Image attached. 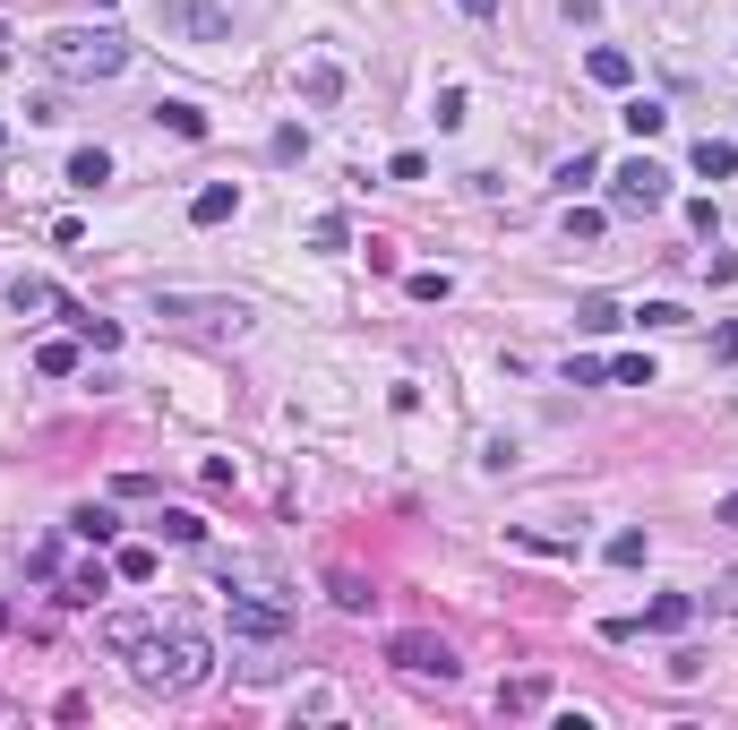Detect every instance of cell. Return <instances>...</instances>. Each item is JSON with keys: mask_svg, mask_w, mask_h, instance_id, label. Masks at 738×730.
Returning <instances> with one entry per match:
<instances>
[{"mask_svg": "<svg viewBox=\"0 0 738 730\" xmlns=\"http://www.w3.org/2000/svg\"><path fill=\"white\" fill-rule=\"evenodd\" d=\"M43 69H52V78H78V87L121 78L129 69V34L121 27H61V34H43Z\"/></svg>", "mask_w": 738, "mask_h": 730, "instance_id": "1", "label": "cell"}, {"mask_svg": "<svg viewBox=\"0 0 738 730\" xmlns=\"http://www.w3.org/2000/svg\"><path fill=\"white\" fill-rule=\"evenodd\" d=\"M138 653H146V662H138V679H146V688H206V670H215V645H206L198 628L146 636Z\"/></svg>", "mask_w": 738, "mask_h": 730, "instance_id": "2", "label": "cell"}, {"mask_svg": "<svg viewBox=\"0 0 738 730\" xmlns=\"http://www.w3.org/2000/svg\"><path fill=\"white\" fill-rule=\"evenodd\" d=\"M661 199H670V172L653 164V155H627V164L610 172V206L618 215H653Z\"/></svg>", "mask_w": 738, "mask_h": 730, "instance_id": "3", "label": "cell"}, {"mask_svg": "<svg viewBox=\"0 0 738 730\" xmlns=\"http://www.w3.org/2000/svg\"><path fill=\"white\" fill-rule=\"evenodd\" d=\"M386 662L413 670V679H455V645L429 628H404V636H386Z\"/></svg>", "mask_w": 738, "mask_h": 730, "instance_id": "4", "label": "cell"}, {"mask_svg": "<svg viewBox=\"0 0 738 730\" xmlns=\"http://www.w3.org/2000/svg\"><path fill=\"white\" fill-rule=\"evenodd\" d=\"M155 310H163V318H181V327H206V335H241V327H250V310H241V301H198V293H163Z\"/></svg>", "mask_w": 738, "mask_h": 730, "instance_id": "5", "label": "cell"}, {"mask_svg": "<svg viewBox=\"0 0 738 730\" xmlns=\"http://www.w3.org/2000/svg\"><path fill=\"white\" fill-rule=\"evenodd\" d=\"M163 27H172V34H190V43H232L224 0H163Z\"/></svg>", "mask_w": 738, "mask_h": 730, "instance_id": "6", "label": "cell"}, {"mask_svg": "<svg viewBox=\"0 0 738 730\" xmlns=\"http://www.w3.org/2000/svg\"><path fill=\"white\" fill-rule=\"evenodd\" d=\"M9 310L18 318H69V301H61L52 275H9Z\"/></svg>", "mask_w": 738, "mask_h": 730, "instance_id": "7", "label": "cell"}, {"mask_svg": "<svg viewBox=\"0 0 738 730\" xmlns=\"http://www.w3.org/2000/svg\"><path fill=\"white\" fill-rule=\"evenodd\" d=\"M232 215H241V190H232V181H206L190 199V224H232Z\"/></svg>", "mask_w": 738, "mask_h": 730, "instance_id": "8", "label": "cell"}, {"mask_svg": "<svg viewBox=\"0 0 738 730\" xmlns=\"http://www.w3.org/2000/svg\"><path fill=\"white\" fill-rule=\"evenodd\" d=\"M542 704H549V679H542V670H524V679L498 688V713H542Z\"/></svg>", "mask_w": 738, "mask_h": 730, "instance_id": "9", "label": "cell"}, {"mask_svg": "<svg viewBox=\"0 0 738 730\" xmlns=\"http://www.w3.org/2000/svg\"><path fill=\"white\" fill-rule=\"evenodd\" d=\"M146 636H155V619H138V610H112V619H103V645H112V653H138Z\"/></svg>", "mask_w": 738, "mask_h": 730, "instance_id": "10", "label": "cell"}, {"mask_svg": "<svg viewBox=\"0 0 738 730\" xmlns=\"http://www.w3.org/2000/svg\"><path fill=\"white\" fill-rule=\"evenodd\" d=\"M687 619H696V601H687V594H661L653 610H644V628H653V636H678Z\"/></svg>", "mask_w": 738, "mask_h": 730, "instance_id": "11", "label": "cell"}, {"mask_svg": "<svg viewBox=\"0 0 738 730\" xmlns=\"http://www.w3.org/2000/svg\"><path fill=\"white\" fill-rule=\"evenodd\" d=\"M301 95L319 103V112H326V103H344V69H335V61H310V78H301Z\"/></svg>", "mask_w": 738, "mask_h": 730, "instance_id": "12", "label": "cell"}, {"mask_svg": "<svg viewBox=\"0 0 738 730\" xmlns=\"http://www.w3.org/2000/svg\"><path fill=\"white\" fill-rule=\"evenodd\" d=\"M687 164L705 172V181H721V172H738V146H730V138H696V155H687Z\"/></svg>", "mask_w": 738, "mask_h": 730, "instance_id": "13", "label": "cell"}, {"mask_svg": "<svg viewBox=\"0 0 738 730\" xmlns=\"http://www.w3.org/2000/svg\"><path fill=\"white\" fill-rule=\"evenodd\" d=\"M69 181H78V190H103V181H112V155H103V146H78V155H69Z\"/></svg>", "mask_w": 738, "mask_h": 730, "instance_id": "14", "label": "cell"}, {"mask_svg": "<svg viewBox=\"0 0 738 730\" xmlns=\"http://www.w3.org/2000/svg\"><path fill=\"white\" fill-rule=\"evenodd\" d=\"M95 594H112V567H69L61 601H95Z\"/></svg>", "mask_w": 738, "mask_h": 730, "instance_id": "15", "label": "cell"}, {"mask_svg": "<svg viewBox=\"0 0 738 730\" xmlns=\"http://www.w3.org/2000/svg\"><path fill=\"white\" fill-rule=\"evenodd\" d=\"M326 594H335V610H370V601H378V594L353 576V567H335V576H326Z\"/></svg>", "mask_w": 738, "mask_h": 730, "instance_id": "16", "label": "cell"}, {"mask_svg": "<svg viewBox=\"0 0 738 730\" xmlns=\"http://www.w3.org/2000/svg\"><path fill=\"white\" fill-rule=\"evenodd\" d=\"M618 121H627V130H636V138H661V130H670V112H661V103H653V95H636V103H627V112H618Z\"/></svg>", "mask_w": 738, "mask_h": 730, "instance_id": "17", "label": "cell"}, {"mask_svg": "<svg viewBox=\"0 0 738 730\" xmlns=\"http://www.w3.org/2000/svg\"><path fill=\"white\" fill-rule=\"evenodd\" d=\"M584 69H593V87H627V78H636V61H627V52H610V43H601Z\"/></svg>", "mask_w": 738, "mask_h": 730, "instance_id": "18", "label": "cell"}, {"mask_svg": "<svg viewBox=\"0 0 738 730\" xmlns=\"http://www.w3.org/2000/svg\"><path fill=\"white\" fill-rule=\"evenodd\" d=\"M155 121L172 138H206V112H198V103H155Z\"/></svg>", "mask_w": 738, "mask_h": 730, "instance_id": "19", "label": "cell"}, {"mask_svg": "<svg viewBox=\"0 0 738 730\" xmlns=\"http://www.w3.org/2000/svg\"><path fill=\"white\" fill-rule=\"evenodd\" d=\"M34 369H43V378H69V369H78V344H69V335L34 344Z\"/></svg>", "mask_w": 738, "mask_h": 730, "instance_id": "20", "label": "cell"}, {"mask_svg": "<svg viewBox=\"0 0 738 730\" xmlns=\"http://www.w3.org/2000/svg\"><path fill=\"white\" fill-rule=\"evenodd\" d=\"M155 525H163V541H181V550H198V541H206V525H198L190 507H163Z\"/></svg>", "mask_w": 738, "mask_h": 730, "instance_id": "21", "label": "cell"}, {"mask_svg": "<svg viewBox=\"0 0 738 730\" xmlns=\"http://www.w3.org/2000/svg\"><path fill=\"white\" fill-rule=\"evenodd\" d=\"M576 327H584V335H610V327H618V301H610V293L576 301Z\"/></svg>", "mask_w": 738, "mask_h": 730, "instance_id": "22", "label": "cell"}, {"mask_svg": "<svg viewBox=\"0 0 738 730\" xmlns=\"http://www.w3.org/2000/svg\"><path fill=\"white\" fill-rule=\"evenodd\" d=\"M404 293H413V301H447L455 275H447V266H421V275H404Z\"/></svg>", "mask_w": 738, "mask_h": 730, "instance_id": "23", "label": "cell"}, {"mask_svg": "<svg viewBox=\"0 0 738 730\" xmlns=\"http://www.w3.org/2000/svg\"><path fill=\"white\" fill-rule=\"evenodd\" d=\"M69 318H78V335H87L95 353H112V344H121V327H112V318H95V310H69Z\"/></svg>", "mask_w": 738, "mask_h": 730, "instance_id": "24", "label": "cell"}, {"mask_svg": "<svg viewBox=\"0 0 738 730\" xmlns=\"http://www.w3.org/2000/svg\"><path fill=\"white\" fill-rule=\"evenodd\" d=\"M593 172H601V155H584V146H576V155H567V164H558V190H567V199H576V190H584V181H593Z\"/></svg>", "mask_w": 738, "mask_h": 730, "instance_id": "25", "label": "cell"}, {"mask_svg": "<svg viewBox=\"0 0 738 730\" xmlns=\"http://www.w3.org/2000/svg\"><path fill=\"white\" fill-rule=\"evenodd\" d=\"M112 576H129V585H146V576H155V550H138V541H129L121 559H112Z\"/></svg>", "mask_w": 738, "mask_h": 730, "instance_id": "26", "label": "cell"}, {"mask_svg": "<svg viewBox=\"0 0 738 730\" xmlns=\"http://www.w3.org/2000/svg\"><path fill=\"white\" fill-rule=\"evenodd\" d=\"M69 525L87 533V541H112V533H121V525H112V507H78V516H69Z\"/></svg>", "mask_w": 738, "mask_h": 730, "instance_id": "27", "label": "cell"}, {"mask_svg": "<svg viewBox=\"0 0 738 730\" xmlns=\"http://www.w3.org/2000/svg\"><path fill=\"white\" fill-rule=\"evenodd\" d=\"M610 378H618V387H653V362H644V353H618Z\"/></svg>", "mask_w": 738, "mask_h": 730, "instance_id": "28", "label": "cell"}, {"mask_svg": "<svg viewBox=\"0 0 738 730\" xmlns=\"http://www.w3.org/2000/svg\"><path fill=\"white\" fill-rule=\"evenodd\" d=\"M644 550H653L644 533H610V567H644Z\"/></svg>", "mask_w": 738, "mask_h": 730, "instance_id": "29", "label": "cell"}, {"mask_svg": "<svg viewBox=\"0 0 738 730\" xmlns=\"http://www.w3.org/2000/svg\"><path fill=\"white\" fill-rule=\"evenodd\" d=\"M636 327H687V310H678V301H644Z\"/></svg>", "mask_w": 738, "mask_h": 730, "instance_id": "30", "label": "cell"}, {"mask_svg": "<svg viewBox=\"0 0 738 730\" xmlns=\"http://www.w3.org/2000/svg\"><path fill=\"white\" fill-rule=\"evenodd\" d=\"M567 241H601V206H567Z\"/></svg>", "mask_w": 738, "mask_h": 730, "instance_id": "31", "label": "cell"}, {"mask_svg": "<svg viewBox=\"0 0 738 730\" xmlns=\"http://www.w3.org/2000/svg\"><path fill=\"white\" fill-rule=\"evenodd\" d=\"M310 241H319V250H344V241H353V224H344V215H319V224H310Z\"/></svg>", "mask_w": 738, "mask_h": 730, "instance_id": "32", "label": "cell"}, {"mask_svg": "<svg viewBox=\"0 0 738 730\" xmlns=\"http://www.w3.org/2000/svg\"><path fill=\"white\" fill-rule=\"evenodd\" d=\"M712 362H738V318H721V327H712Z\"/></svg>", "mask_w": 738, "mask_h": 730, "instance_id": "33", "label": "cell"}, {"mask_svg": "<svg viewBox=\"0 0 738 730\" xmlns=\"http://www.w3.org/2000/svg\"><path fill=\"white\" fill-rule=\"evenodd\" d=\"M455 9H464V18H498V0H455Z\"/></svg>", "mask_w": 738, "mask_h": 730, "instance_id": "34", "label": "cell"}, {"mask_svg": "<svg viewBox=\"0 0 738 730\" xmlns=\"http://www.w3.org/2000/svg\"><path fill=\"white\" fill-rule=\"evenodd\" d=\"M712 525H738V498H721V507H712Z\"/></svg>", "mask_w": 738, "mask_h": 730, "instance_id": "35", "label": "cell"}, {"mask_svg": "<svg viewBox=\"0 0 738 730\" xmlns=\"http://www.w3.org/2000/svg\"><path fill=\"white\" fill-rule=\"evenodd\" d=\"M9 61H18V52H9V27H0V69H9Z\"/></svg>", "mask_w": 738, "mask_h": 730, "instance_id": "36", "label": "cell"}, {"mask_svg": "<svg viewBox=\"0 0 738 730\" xmlns=\"http://www.w3.org/2000/svg\"><path fill=\"white\" fill-rule=\"evenodd\" d=\"M0 636H9V610H0Z\"/></svg>", "mask_w": 738, "mask_h": 730, "instance_id": "37", "label": "cell"}, {"mask_svg": "<svg viewBox=\"0 0 738 730\" xmlns=\"http://www.w3.org/2000/svg\"><path fill=\"white\" fill-rule=\"evenodd\" d=\"M0 146H9V130H0Z\"/></svg>", "mask_w": 738, "mask_h": 730, "instance_id": "38", "label": "cell"}, {"mask_svg": "<svg viewBox=\"0 0 738 730\" xmlns=\"http://www.w3.org/2000/svg\"><path fill=\"white\" fill-rule=\"evenodd\" d=\"M103 9H112V0H103Z\"/></svg>", "mask_w": 738, "mask_h": 730, "instance_id": "39", "label": "cell"}]
</instances>
